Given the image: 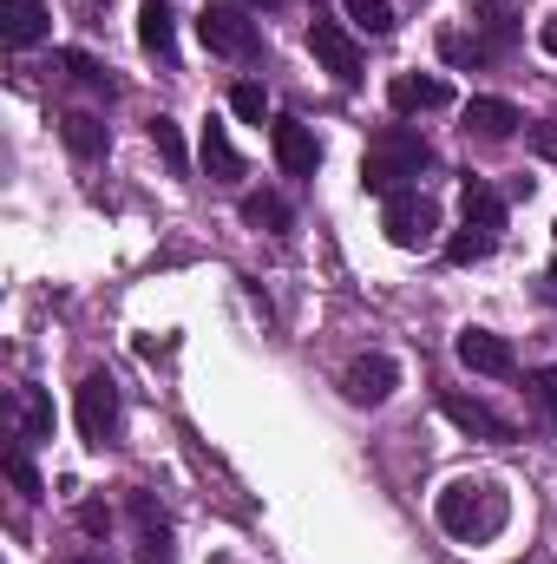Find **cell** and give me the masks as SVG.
I'll return each instance as SVG.
<instances>
[{"mask_svg": "<svg viewBox=\"0 0 557 564\" xmlns=\"http://www.w3.org/2000/svg\"><path fill=\"white\" fill-rule=\"evenodd\" d=\"M151 144H157V158H164V171H171V177H184V171H190V151H184L177 119H164V112H157V119H151Z\"/></svg>", "mask_w": 557, "mask_h": 564, "instance_id": "cell-22", "label": "cell"}, {"mask_svg": "<svg viewBox=\"0 0 557 564\" xmlns=\"http://www.w3.org/2000/svg\"><path fill=\"white\" fill-rule=\"evenodd\" d=\"M532 151H538V158H551V164H557V112L545 119V126H532Z\"/></svg>", "mask_w": 557, "mask_h": 564, "instance_id": "cell-30", "label": "cell"}, {"mask_svg": "<svg viewBox=\"0 0 557 564\" xmlns=\"http://www.w3.org/2000/svg\"><path fill=\"white\" fill-rule=\"evenodd\" d=\"M132 519H139V558L144 564H171V519L151 492H132Z\"/></svg>", "mask_w": 557, "mask_h": 564, "instance_id": "cell-13", "label": "cell"}, {"mask_svg": "<svg viewBox=\"0 0 557 564\" xmlns=\"http://www.w3.org/2000/svg\"><path fill=\"white\" fill-rule=\"evenodd\" d=\"M459 210H466V230H479V237H505V210H512V197H505L499 184H485V177H466Z\"/></svg>", "mask_w": 557, "mask_h": 564, "instance_id": "cell-9", "label": "cell"}, {"mask_svg": "<svg viewBox=\"0 0 557 564\" xmlns=\"http://www.w3.org/2000/svg\"><path fill=\"white\" fill-rule=\"evenodd\" d=\"M210 564H237V558H210Z\"/></svg>", "mask_w": 557, "mask_h": 564, "instance_id": "cell-35", "label": "cell"}, {"mask_svg": "<svg viewBox=\"0 0 557 564\" xmlns=\"http://www.w3.org/2000/svg\"><path fill=\"white\" fill-rule=\"evenodd\" d=\"M197 40H204V53H217V59H256V53H263V26H256L243 7H204V13H197Z\"/></svg>", "mask_w": 557, "mask_h": 564, "instance_id": "cell-4", "label": "cell"}, {"mask_svg": "<svg viewBox=\"0 0 557 564\" xmlns=\"http://www.w3.org/2000/svg\"><path fill=\"white\" fill-rule=\"evenodd\" d=\"M419 171H433V144L419 139L414 126H387L381 139L368 144V158H361V184H368L374 197L407 191Z\"/></svg>", "mask_w": 557, "mask_h": 564, "instance_id": "cell-2", "label": "cell"}, {"mask_svg": "<svg viewBox=\"0 0 557 564\" xmlns=\"http://www.w3.org/2000/svg\"><path fill=\"white\" fill-rule=\"evenodd\" d=\"M348 20L381 40V33H394V0H348Z\"/></svg>", "mask_w": 557, "mask_h": 564, "instance_id": "cell-25", "label": "cell"}, {"mask_svg": "<svg viewBox=\"0 0 557 564\" xmlns=\"http://www.w3.org/2000/svg\"><path fill=\"white\" fill-rule=\"evenodd\" d=\"M492 250H499V237H479V230H466V224L446 237V263H459V270H466V263H485Z\"/></svg>", "mask_w": 557, "mask_h": 564, "instance_id": "cell-24", "label": "cell"}, {"mask_svg": "<svg viewBox=\"0 0 557 564\" xmlns=\"http://www.w3.org/2000/svg\"><path fill=\"white\" fill-rule=\"evenodd\" d=\"M230 112H237V119H250V126H263V119H270V93H263L256 79H243V86L230 93Z\"/></svg>", "mask_w": 557, "mask_h": 564, "instance_id": "cell-26", "label": "cell"}, {"mask_svg": "<svg viewBox=\"0 0 557 564\" xmlns=\"http://www.w3.org/2000/svg\"><path fill=\"white\" fill-rule=\"evenodd\" d=\"M79 525L86 532H106V506H79Z\"/></svg>", "mask_w": 557, "mask_h": 564, "instance_id": "cell-31", "label": "cell"}, {"mask_svg": "<svg viewBox=\"0 0 557 564\" xmlns=\"http://www.w3.org/2000/svg\"><path fill=\"white\" fill-rule=\"evenodd\" d=\"M545 53L557 59V20H545Z\"/></svg>", "mask_w": 557, "mask_h": 564, "instance_id": "cell-32", "label": "cell"}, {"mask_svg": "<svg viewBox=\"0 0 557 564\" xmlns=\"http://www.w3.org/2000/svg\"><path fill=\"white\" fill-rule=\"evenodd\" d=\"M525 388H532V401H538V414H545V421L557 426V368H538V375H532Z\"/></svg>", "mask_w": 557, "mask_h": 564, "instance_id": "cell-28", "label": "cell"}, {"mask_svg": "<svg viewBox=\"0 0 557 564\" xmlns=\"http://www.w3.org/2000/svg\"><path fill=\"white\" fill-rule=\"evenodd\" d=\"M439 414H446V421L459 426V433H472V440H492V446H499V440H512V421H499V414H492L485 401L446 394V401H439Z\"/></svg>", "mask_w": 557, "mask_h": 564, "instance_id": "cell-14", "label": "cell"}, {"mask_svg": "<svg viewBox=\"0 0 557 564\" xmlns=\"http://www.w3.org/2000/svg\"><path fill=\"white\" fill-rule=\"evenodd\" d=\"M439 59H446V66H485V59H492V40L446 26V33H439Z\"/></svg>", "mask_w": 557, "mask_h": 564, "instance_id": "cell-23", "label": "cell"}, {"mask_svg": "<svg viewBox=\"0 0 557 564\" xmlns=\"http://www.w3.org/2000/svg\"><path fill=\"white\" fill-rule=\"evenodd\" d=\"M387 99H394V112H446L452 106V86L439 73H401L387 86Z\"/></svg>", "mask_w": 557, "mask_h": 564, "instance_id": "cell-12", "label": "cell"}, {"mask_svg": "<svg viewBox=\"0 0 557 564\" xmlns=\"http://www.w3.org/2000/svg\"><path fill=\"white\" fill-rule=\"evenodd\" d=\"M7 473H13V486H20V492H26V499H40V473H33V459H26V453H20V446H13V453H7Z\"/></svg>", "mask_w": 557, "mask_h": 564, "instance_id": "cell-29", "label": "cell"}, {"mask_svg": "<svg viewBox=\"0 0 557 564\" xmlns=\"http://www.w3.org/2000/svg\"><path fill=\"white\" fill-rule=\"evenodd\" d=\"M452 348H459V361H466L472 375H512V368H518L512 341H505V335H492V328H466Z\"/></svg>", "mask_w": 557, "mask_h": 564, "instance_id": "cell-10", "label": "cell"}, {"mask_svg": "<svg viewBox=\"0 0 557 564\" xmlns=\"http://www.w3.org/2000/svg\"><path fill=\"white\" fill-rule=\"evenodd\" d=\"M256 7H282V0H256Z\"/></svg>", "mask_w": 557, "mask_h": 564, "instance_id": "cell-34", "label": "cell"}, {"mask_svg": "<svg viewBox=\"0 0 557 564\" xmlns=\"http://www.w3.org/2000/svg\"><path fill=\"white\" fill-rule=\"evenodd\" d=\"M197 158H204V171H210V184H237L243 177V151L230 144V132L210 119L204 126V139H197Z\"/></svg>", "mask_w": 557, "mask_h": 564, "instance_id": "cell-15", "label": "cell"}, {"mask_svg": "<svg viewBox=\"0 0 557 564\" xmlns=\"http://www.w3.org/2000/svg\"><path fill=\"white\" fill-rule=\"evenodd\" d=\"M139 46L151 59H171V53H177V13H171L164 0H144L139 7Z\"/></svg>", "mask_w": 557, "mask_h": 564, "instance_id": "cell-18", "label": "cell"}, {"mask_svg": "<svg viewBox=\"0 0 557 564\" xmlns=\"http://www.w3.org/2000/svg\"><path fill=\"white\" fill-rule=\"evenodd\" d=\"M73 414H79L86 446H106V440L119 433V381H112V375H86L79 394H73Z\"/></svg>", "mask_w": 557, "mask_h": 564, "instance_id": "cell-6", "label": "cell"}, {"mask_svg": "<svg viewBox=\"0 0 557 564\" xmlns=\"http://www.w3.org/2000/svg\"><path fill=\"white\" fill-rule=\"evenodd\" d=\"M466 132H479V139H512L525 119H518V106L512 99H466Z\"/></svg>", "mask_w": 557, "mask_h": 564, "instance_id": "cell-16", "label": "cell"}, {"mask_svg": "<svg viewBox=\"0 0 557 564\" xmlns=\"http://www.w3.org/2000/svg\"><path fill=\"white\" fill-rule=\"evenodd\" d=\"M551 282H557V263H551Z\"/></svg>", "mask_w": 557, "mask_h": 564, "instance_id": "cell-36", "label": "cell"}, {"mask_svg": "<svg viewBox=\"0 0 557 564\" xmlns=\"http://www.w3.org/2000/svg\"><path fill=\"white\" fill-rule=\"evenodd\" d=\"M53 33V7L46 0H0V40L7 46H40Z\"/></svg>", "mask_w": 557, "mask_h": 564, "instance_id": "cell-11", "label": "cell"}, {"mask_svg": "<svg viewBox=\"0 0 557 564\" xmlns=\"http://www.w3.org/2000/svg\"><path fill=\"white\" fill-rule=\"evenodd\" d=\"M381 230H387L394 250H433V237H439V210H433V197H426L419 184H407V191L381 197Z\"/></svg>", "mask_w": 557, "mask_h": 564, "instance_id": "cell-3", "label": "cell"}, {"mask_svg": "<svg viewBox=\"0 0 557 564\" xmlns=\"http://www.w3.org/2000/svg\"><path fill=\"white\" fill-rule=\"evenodd\" d=\"M308 53L321 59V73H328L341 93H354V86H361V46H354V33H348L341 20L315 13V26H308Z\"/></svg>", "mask_w": 557, "mask_h": 564, "instance_id": "cell-5", "label": "cell"}, {"mask_svg": "<svg viewBox=\"0 0 557 564\" xmlns=\"http://www.w3.org/2000/svg\"><path fill=\"white\" fill-rule=\"evenodd\" d=\"M66 564H106V558H92V552H79V558H66Z\"/></svg>", "mask_w": 557, "mask_h": 564, "instance_id": "cell-33", "label": "cell"}, {"mask_svg": "<svg viewBox=\"0 0 557 564\" xmlns=\"http://www.w3.org/2000/svg\"><path fill=\"white\" fill-rule=\"evenodd\" d=\"M59 139H66V151H73V158H86V164L112 151L106 119H92V112H59Z\"/></svg>", "mask_w": 557, "mask_h": 564, "instance_id": "cell-17", "label": "cell"}, {"mask_svg": "<svg viewBox=\"0 0 557 564\" xmlns=\"http://www.w3.org/2000/svg\"><path fill=\"white\" fill-rule=\"evenodd\" d=\"M26 440H53V401L40 388H26Z\"/></svg>", "mask_w": 557, "mask_h": 564, "instance_id": "cell-27", "label": "cell"}, {"mask_svg": "<svg viewBox=\"0 0 557 564\" xmlns=\"http://www.w3.org/2000/svg\"><path fill=\"white\" fill-rule=\"evenodd\" d=\"M485 40H492V53H505L512 40H518V7L512 0H479V20H472Z\"/></svg>", "mask_w": 557, "mask_h": 564, "instance_id": "cell-20", "label": "cell"}, {"mask_svg": "<svg viewBox=\"0 0 557 564\" xmlns=\"http://www.w3.org/2000/svg\"><path fill=\"white\" fill-rule=\"evenodd\" d=\"M53 66H59L66 79H79V86L106 93V99L119 93V86H112V66H106V59H92V53H79V46H59V53H53Z\"/></svg>", "mask_w": 557, "mask_h": 564, "instance_id": "cell-19", "label": "cell"}, {"mask_svg": "<svg viewBox=\"0 0 557 564\" xmlns=\"http://www.w3.org/2000/svg\"><path fill=\"white\" fill-rule=\"evenodd\" d=\"M439 525L459 539V545H485V539H499L505 532V519H512V499H505V486L499 479H452L446 492H439Z\"/></svg>", "mask_w": 557, "mask_h": 564, "instance_id": "cell-1", "label": "cell"}, {"mask_svg": "<svg viewBox=\"0 0 557 564\" xmlns=\"http://www.w3.org/2000/svg\"><path fill=\"white\" fill-rule=\"evenodd\" d=\"M394 388H401V361H394V355H361V361H348V375H341V394H348L354 408H381Z\"/></svg>", "mask_w": 557, "mask_h": 564, "instance_id": "cell-7", "label": "cell"}, {"mask_svg": "<svg viewBox=\"0 0 557 564\" xmlns=\"http://www.w3.org/2000/svg\"><path fill=\"white\" fill-rule=\"evenodd\" d=\"M237 210H243V224H256V230H276V237L288 230V224H295V210L282 204L276 191H250V197H243Z\"/></svg>", "mask_w": 557, "mask_h": 564, "instance_id": "cell-21", "label": "cell"}, {"mask_svg": "<svg viewBox=\"0 0 557 564\" xmlns=\"http://www.w3.org/2000/svg\"><path fill=\"white\" fill-rule=\"evenodd\" d=\"M270 144H276V164L288 177H315L321 164V139L302 126V119H270Z\"/></svg>", "mask_w": 557, "mask_h": 564, "instance_id": "cell-8", "label": "cell"}]
</instances>
